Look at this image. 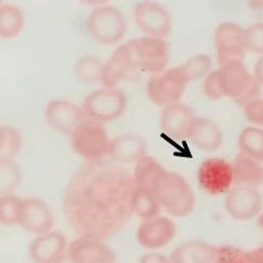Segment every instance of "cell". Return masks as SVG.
I'll return each instance as SVG.
<instances>
[{"label":"cell","mask_w":263,"mask_h":263,"mask_svg":"<svg viewBox=\"0 0 263 263\" xmlns=\"http://www.w3.org/2000/svg\"><path fill=\"white\" fill-rule=\"evenodd\" d=\"M134 17L139 28L149 37L165 38L171 30V16L167 10L154 2L136 5Z\"/></svg>","instance_id":"obj_12"},{"label":"cell","mask_w":263,"mask_h":263,"mask_svg":"<svg viewBox=\"0 0 263 263\" xmlns=\"http://www.w3.org/2000/svg\"><path fill=\"white\" fill-rule=\"evenodd\" d=\"M146 144L136 135H121L115 138L109 146V156L116 163L134 164L145 156Z\"/></svg>","instance_id":"obj_21"},{"label":"cell","mask_w":263,"mask_h":263,"mask_svg":"<svg viewBox=\"0 0 263 263\" xmlns=\"http://www.w3.org/2000/svg\"><path fill=\"white\" fill-rule=\"evenodd\" d=\"M232 166L236 185L257 189L263 184V166L259 161L239 153L235 156Z\"/></svg>","instance_id":"obj_23"},{"label":"cell","mask_w":263,"mask_h":263,"mask_svg":"<svg viewBox=\"0 0 263 263\" xmlns=\"http://www.w3.org/2000/svg\"><path fill=\"white\" fill-rule=\"evenodd\" d=\"M240 153L263 164V129L246 127L238 136Z\"/></svg>","instance_id":"obj_25"},{"label":"cell","mask_w":263,"mask_h":263,"mask_svg":"<svg viewBox=\"0 0 263 263\" xmlns=\"http://www.w3.org/2000/svg\"><path fill=\"white\" fill-rule=\"evenodd\" d=\"M244 114L249 123L263 127V99L252 100L245 104Z\"/></svg>","instance_id":"obj_36"},{"label":"cell","mask_w":263,"mask_h":263,"mask_svg":"<svg viewBox=\"0 0 263 263\" xmlns=\"http://www.w3.org/2000/svg\"><path fill=\"white\" fill-rule=\"evenodd\" d=\"M22 201L13 194L4 195L0 198V222L3 226L12 227L20 224L22 212Z\"/></svg>","instance_id":"obj_29"},{"label":"cell","mask_w":263,"mask_h":263,"mask_svg":"<svg viewBox=\"0 0 263 263\" xmlns=\"http://www.w3.org/2000/svg\"><path fill=\"white\" fill-rule=\"evenodd\" d=\"M164 167L161 166L156 159L149 156H143L138 163L135 168V181L139 187L147 190L153 180L158 176Z\"/></svg>","instance_id":"obj_28"},{"label":"cell","mask_w":263,"mask_h":263,"mask_svg":"<svg viewBox=\"0 0 263 263\" xmlns=\"http://www.w3.org/2000/svg\"><path fill=\"white\" fill-rule=\"evenodd\" d=\"M134 67V58L129 45H121L104 63L101 83L104 87L116 88Z\"/></svg>","instance_id":"obj_19"},{"label":"cell","mask_w":263,"mask_h":263,"mask_svg":"<svg viewBox=\"0 0 263 263\" xmlns=\"http://www.w3.org/2000/svg\"><path fill=\"white\" fill-rule=\"evenodd\" d=\"M66 238L59 232L36 237L29 246V257L35 263H61L64 260Z\"/></svg>","instance_id":"obj_17"},{"label":"cell","mask_w":263,"mask_h":263,"mask_svg":"<svg viewBox=\"0 0 263 263\" xmlns=\"http://www.w3.org/2000/svg\"><path fill=\"white\" fill-rule=\"evenodd\" d=\"M189 82L199 79L207 75L211 67V59L207 54H197L189 59L185 63L180 65Z\"/></svg>","instance_id":"obj_32"},{"label":"cell","mask_w":263,"mask_h":263,"mask_svg":"<svg viewBox=\"0 0 263 263\" xmlns=\"http://www.w3.org/2000/svg\"><path fill=\"white\" fill-rule=\"evenodd\" d=\"M248 263H263V245L256 249L245 251Z\"/></svg>","instance_id":"obj_38"},{"label":"cell","mask_w":263,"mask_h":263,"mask_svg":"<svg viewBox=\"0 0 263 263\" xmlns=\"http://www.w3.org/2000/svg\"><path fill=\"white\" fill-rule=\"evenodd\" d=\"M219 72L224 98H230L240 105H245L250 101L260 98V84L255 75L244 65V62H234L221 66Z\"/></svg>","instance_id":"obj_4"},{"label":"cell","mask_w":263,"mask_h":263,"mask_svg":"<svg viewBox=\"0 0 263 263\" xmlns=\"http://www.w3.org/2000/svg\"><path fill=\"white\" fill-rule=\"evenodd\" d=\"M20 226L37 236L47 234L53 227V216L45 201L25 198L22 201Z\"/></svg>","instance_id":"obj_15"},{"label":"cell","mask_w":263,"mask_h":263,"mask_svg":"<svg viewBox=\"0 0 263 263\" xmlns=\"http://www.w3.org/2000/svg\"><path fill=\"white\" fill-rule=\"evenodd\" d=\"M70 263H116L115 251L105 242L90 236H82L67 247Z\"/></svg>","instance_id":"obj_13"},{"label":"cell","mask_w":263,"mask_h":263,"mask_svg":"<svg viewBox=\"0 0 263 263\" xmlns=\"http://www.w3.org/2000/svg\"><path fill=\"white\" fill-rule=\"evenodd\" d=\"M127 97L117 88H101L84 101L83 108L88 118L107 123L119 118L127 108Z\"/></svg>","instance_id":"obj_7"},{"label":"cell","mask_w":263,"mask_h":263,"mask_svg":"<svg viewBox=\"0 0 263 263\" xmlns=\"http://www.w3.org/2000/svg\"><path fill=\"white\" fill-rule=\"evenodd\" d=\"M18 168L12 163V160H0V192L2 196L12 194V192L20 183Z\"/></svg>","instance_id":"obj_31"},{"label":"cell","mask_w":263,"mask_h":263,"mask_svg":"<svg viewBox=\"0 0 263 263\" xmlns=\"http://www.w3.org/2000/svg\"><path fill=\"white\" fill-rule=\"evenodd\" d=\"M133 209L141 219L151 220L158 217L160 205L149 191L137 186L133 195Z\"/></svg>","instance_id":"obj_26"},{"label":"cell","mask_w":263,"mask_h":263,"mask_svg":"<svg viewBox=\"0 0 263 263\" xmlns=\"http://www.w3.org/2000/svg\"><path fill=\"white\" fill-rule=\"evenodd\" d=\"M103 66L104 64L99 58L95 55H85L77 62L75 73L80 82L92 85L101 82Z\"/></svg>","instance_id":"obj_27"},{"label":"cell","mask_w":263,"mask_h":263,"mask_svg":"<svg viewBox=\"0 0 263 263\" xmlns=\"http://www.w3.org/2000/svg\"><path fill=\"white\" fill-rule=\"evenodd\" d=\"M135 67L151 74L164 72L169 63V47L163 38L141 37L128 43Z\"/></svg>","instance_id":"obj_6"},{"label":"cell","mask_w":263,"mask_h":263,"mask_svg":"<svg viewBox=\"0 0 263 263\" xmlns=\"http://www.w3.org/2000/svg\"><path fill=\"white\" fill-rule=\"evenodd\" d=\"M189 83V79L179 65L151 77L146 87L147 96L155 105L166 107L179 102Z\"/></svg>","instance_id":"obj_8"},{"label":"cell","mask_w":263,"mask_h":263,"mask_svg":"<svg viewBox=\"0 0 263 263\" xmlns=\"http://www.w3.org/2000/svg\"><path fill=\"white\" fill-rule=\"evenodd\" d=\"M214 263H248L246 260L245 251L235 246L219 247L218 255Z\"/></svg>","instance_id":"obj_34"},{"label":"cell","mask_w":263,"mask_h":263,"mask_svg":"<svg viewBox=\"0 0 263 263\" xmlns=\"http://www.w3.org/2000/svg\"><path fill=\"white\" fill-rule=\"evenodd\" d=\"M176 236V226L167 217L145 220L137 232L139 244L146 249H159L167 246Z\"/></svg>","instance_id":"obj_14"},{"label":"cell","mask_w":263,"mask_h":263,"mask_svg":"<svg viewBox=\"0 0 263 263\" xmlns=\"http://www.w3.org/2000/svg\"><path fill=\"white\" fill-rule=\"evenodd\" d=\"M219 247L201 240H191L177 247L170 255L171 263H214Z\"/></svg>","instance_id":"obj_22"},{"label":"cell","mask_w":263,"mask_h":263,"mask_svg":"<svg viewBox=\"0 0 263 263\" xmlns=\"http://www.w3.org/2000/svg\"><path fill=\"white\" fill-rule=\"evenodd\" d=\"M24 26V14L21 9L11 5L0 6V36L13 39L21 34Z\"/></svg>","instance_id":"obj_24"},{"label":"cell","mask_w":263,"mask_h":263,"mask_svg":"<svg viewBox=\"0 0 263 263\" xmlns=\"http://www.w3.org/2000/svg\"><path fill=\"white\" fill-rule=\"evenodd\" d=\"M244 44L248 51L263 55V22H258L244 29Z\"/></svg>","instance_id":"obj_33"},{"label":"cell","mask_w":263,"mask_h":263,"mask_svg":"<svg viewBox=\"0 0 263 263\" xmlns=\"http://www.w3.org/2000/svg\"><path fill=\"white\" fill-rule=\"evenodd\" d=\"M186 138L198 149L209 153L218 151L223 142V135L217 124L204 117L193 119L189 127Z\"/></svg>","instance_id":"obj_18"},{"label":"cell","mask_w":263,"mask_h":263,"mask_svg":"<svg viewBox=\"0 0 263 263\" xmlns=\"http://www.w3.org/2000/svg\"><path fill=\"white\" fill-rule=\"evenodd\" d=\"M263 198L256 187L236 185L226 196V210L237 221H249L261 214Z\"/></svg>","instance_id":"obj_11"},{"label":"cell","mask_w":263,"mask_h":263,"mask_svg":"<svg viewBox=\"0 0 263 263\" xmlns=\"http://www.w3.org/2000/svg\"><path fill=\"white\" fill-rule=\"evenodd\" d=\"M136 181L118 167L95 163L84 167L68 185L64 206L68 220L84 236L114 233L133 209Z\"/></svg>","instance_id":"obj_1"},{"label":"cell","mask_w":263,"mask_h":263,"mask_svg":"<svg viewBox=\"0 0 263 263\" xmlns=\"http://www.w3.org/2000/svg\"><path fill=\"white\" fill-rule=\"evenodd\" d=\"M70 142L75 153L88 160H99L109 154L112 141L102 123L84 118L72 134Z\"/></svg>","instance_id":"obj_3"},{"label":"cell","mask_w":263,"mask_h":263,"mask_svg":"<svg viewBox=\"0 0 263 263\" xmlns=\"http://www.w3.org/2000/svg\"><path fill=\"white\" fill-rule=\"evenodd\" d=\"M258 226H259V228L263 231V211L261 212L259 218H258Z\"/></svg>","instance_id":"obj_40"},{"label":"cell","mask_w":263,"mask_h":263,"mask_svg":"<svg viewBox=\"0 0 263 263\" xmlns=\"http://www.w3.org/2000/svg\"><path fill=\"white\" fill-rule=\"evenodd\" d=\"M87 29L97 42L103 45H116L127 33V21L117 8L99 7L90 13Z\"/></svg>","instance_id":"obj_5"},{"label":"cell","mask_w":263,"mask_h":263,"mask_svg":"<svg viewBox=\"0 0 263 263\" xmlns=\"http://www.w3.org/2000/svg\"><path fill=\"white\" fill-rule=\"evenodd\" d=\"M193 110L184 103H174L164 107L160 117V125L165 133L174 139L187 136V130L194 119Z\"/></svg>","instance_id":"obj_20"},{"label":"cell","mask_w":263,"mask_h":263,"mask_svg":"<svg viewBox=\"0 0 263 263\" xmlns=\"http://www.w3.org/2000/svg\"><path fill=\"white\" fill-rule=\"evenodd\" d=\"M22 145V138L17 131L9 126L0 129V159L12 160Z\"/></svg>","instance_id":"obj_30"},{"label":"cell","mask_w":263,"mask_h":263,"mask_svg":"<svg viewBox=\"0 0 263 263\" xmlns=\"http://www.w3.org/2000/svg\"><path fill=\"white\" fill-rule=\"evenodd\" d=\"M204 90L206 96L210 100H221L224 98L223 91H222V85H221V77L220 72L218 70H214L207 75L204 84Z\"/></svg>","instance_id":"obj_35"},{"label":"cell","mask_w":263,"mask_h":263,"mask_svg":"<svg viewBox=\"0 0 263 263\" xmlns=\"http://www.w3.org/2000/svg\"><path fill=\"white\" fill-rule=\"evenodd\" d=\"M45 116L50 126L65 135L72 134L84 119L82 109L66 100H52L49 102Z\"/></svg>","instance_id":"obj_16"},{"label":"cell","mask_w":263,"mask_h":263,"mask_svg":"<svg viewBox=\"0 0 263 263\" xmlns=\"http://www.w3.org/2000/svg\"><path fill=\"white\" fill-rule=\"evenodd\" d=\"M160 207L177 218L187 217L195 207V196L189 182L179 174L165 168L147 189Z\"/></svg>","instance_id":"obj_2"},{"label":"cell","mask_w":263,"mask_h":263,"mask_svg":"<svg viewBox=\"0 0 263 263\" xmlns=\"http://www.w3.org/2000/svg\"><path fill=\"white\" fill-rule=\"evenodd\" d=\"M255 77L258 80L260 85H263V55L257 61V64L255 66Z\"/></svg>","instance_id":"obj_39"},{"label":"cell","mask_w":263,"mask_h":263,"mask_svg":"<svg viewBox=\"0 0 263 263\" xmlns=\"http://www.w3.org/2000/svg\"><path fill=\"white\" fill-rule=\"evenodd\" d=\"M140 263H171L168 258L157 252H149L144 255L140 260Z\"/></svg>","instance_id":"obj_37"},{"label":"cell","mask_w":263,"mask_h":263,"mask_svg":"<svg viewBox=\"0 0 263 263\" xmlns=\"http://www.w3.org/2000/svg\"><path fill=\"white\" fill-rule=\"evenodd\" d=\"M198 182L211 195L228 193L234 182L233 166L223 158H208L198 168Z\"/></svg>","instance_id":"obj_10"},{"label":"cell","mask_w":263,"mask_h":263,"mask_svg":"<svg viewBox=\"0 0 263 263\" xmlns=\"http://www.w3.org/2000/svg\"><path fill=\"white\" fill-rule=\"evenodd\" d=\"M218 62L224 66L234 62H244L245 44L244 29L233 22H224L220 24L214 37Z\"/></svg>","instance_id":"obj_9"}]
</instances>
